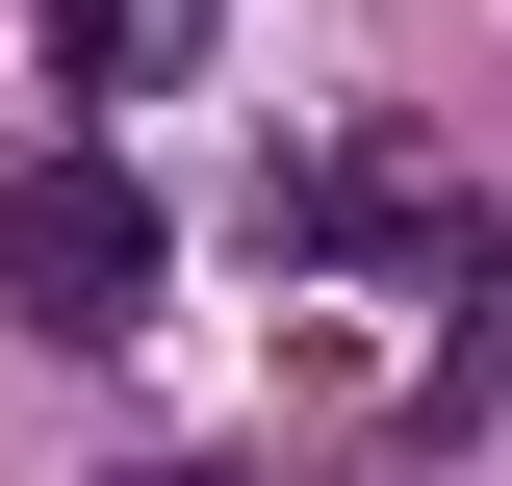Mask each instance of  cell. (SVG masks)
Instances as JSON below:
<instances>
[{
    "label": "cell",
    "mask_w": 512,
    "mask_h": 486,
    "mask_svg": "<svg viewBox=\"0 0 512 486\" xmlns=\"http://www.w3.org/2000/svg\"><path fill=\"white\" fill-rule=\"evenodd\" d=\"M26 282H52L77 333H103V307L154 282V231H128V180H26Z\"/></svg>",
    "instance_id": "6da1fadb"
}]
</instances>
